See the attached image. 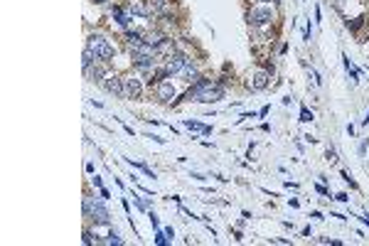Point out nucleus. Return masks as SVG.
<instances>
[{
  "label": "nucleus",
  "mask_w": 369,
  "mask_h": 246,
  "mask_svg": "<svg viewBox=\"0 0 369 246\" xmlns=\"http://www.w3.org/2000/svg\"><path fill=\"white\" fill-rule=\"evenodd\" d=\"M364 123H369V113H367V118H364Z\"/></svg>",
  "instance_id": "obj_20"
},
{
  "label": "nucleus",
  "mask_w": 369,
  "mask_h": 246,
  "mask_svg": "<svg viewBox=\"0 0 369 246\" xmlns=\"http://www.w3.org/2000/svg\"><path fill=\"white\" fill-rule=\"evenodd\" d=\"M249 86H251L254 91L266 89V86H268V72H256V74H254V79L249 82Z\"/></svg>",
  "instance_id": "obj_10"
},
{
  "label": "nucleus",
  "mask_w": 369,
  "mask_h": 246,
  "mask_svg": "<svg viewBox=\"0 0 369 246\" xmlns=\"http://www.w3.org/2000/svg\"><path fill=\"white\" fill-rule=\"evenodd\" d=\"M140 94H143V86H140V82L133 74L121 79V96L123 99H140Z\"/></svg>",
  "instance_id": "obj_5"
},
{
  "label": "nucleus",
  "mask_w": 369,
  "mask_h": 246,
  "mask_svg": "<svg viewBox=\"0 0 369 246\" xmlns=\"http://www.w3.org/2000/svg\"><path fill=\"white\" fill-rule=\"evenodd\" d=\"M108 82L104 84L106 86V91H111V94H121V79H116V77H106Z\"/></svg>",
  "instance_id": "obj_11"
},
{
  "label": "nucleus",
  "mask_w": 369,
  "mask_h": 246,
  "mask_svg": "<svg viewBox=\"0 0 369 246\" xmlns=\"http://www.w3.org/2000/svg\"><path fill=\"white\" fill-rule=\"evenodd\" d=\"M84 244H91V231H84Z\"/></svg>",
  "instance_id": "obj_18"
},
{
  "label": "nucleus",
  "mask_w": 369,
  "mask_h": 246,
  "mask_svg": "<svg viewBox=\"0 0 369 246\" xmlns=\"http://www.w3.org/2000/svg\"><path fill=\"white\" fill-rule=\"evenodd\" d=\"M158 99L160 101H165V104H170L172 99H175V86H172V82H160L158 84Z\"/></svg>",
  "instance_id": "obj_8"
},
{
  "label": "nucleus",
  "mask_w": 369,
  "mask_h": 246,
  "mask_svg": "<svg viewBox=\"0 0 369 246\" xmlns=\"http://www.w3.org/2000/svg\"><path fill=\"white\" fill-rule=\"evenodd\" d=\"M94 3H108V0H94Z\"/></svg>",
  "instance_id": "obj_19"
},
{
  "label": "nucleus",
  "mask_w": 369,
  "mask_h": 246,
  "mask_svg": "<svg viewBox=\"0 0 369 246\" xmlns=\"http://www.w3.org/2000/svg\"><path fill=\"white\" fill-rule=\"evenodd\" d=\"M148 8L155 15H167L172 10V0H148Z\"/></svg>",
  "instance_id": "obj_9"
},
{
  "label": "nucleus",
  "mask_w": 369,
  "mask_h": 246,
  "mask_svg": "<svg viewBox=\"0 0 369 246\" xmlns=\"http://www.w3.org/2000/svg\"><path fill=\"white\" fill-rule=\"evenodd\" d=\"M300 121H303V123H308V121H313V113H310L308 109H300Z\"/></svg>",
  "instance_id": "obj_15"
},
{
  "label": "nucleus",
  "mask_w": 369,
  "mask_h": 246,
  "mask_svg": "<svg viewBox=\"0 0 369 246\" xmlns=\"http://www.w3.org/2000/svg\"><path fill=\"white\" fill-rule=\"evenodd\" d=\"M155 55H135L133 57V62H135V67L140 69V72H155V59H153Z\"/></svg>",
  "instance_id": "obj_7"
},
{
  "label": "nucleus",
  "mask_w": 369,
  "mask_h": 246,
  "mask_svg": "<svg viewBox=\"0 0 369 246\" xmlns=\"http://www.w3.org/2000/svg\"><path fill=\"white\" fill-rule=\"evenodd\" d=\"M184 126H187L190 131H200V133H205V136H207V133H212V128H210V126H202V123H197V121H184Z\"/></svg>",
  "instance_id": "obj_12"
},
{
  "label": "nucleus",
  "mask_w": 369,
  "mask_h": 246,
  "mask_svg": "<svg viewBox=\"0 0 369 246\" xmlns=\"http://www.w3.org/2000/svg\"><path fill=\"white\" fill-rule=\"evenodd\" d=\"M224 96V89H222V84L219 82H210V79H200L190 91H187V99L192 101H207V104H212V101H219Z\"/></svg>",
  "instance_id": "obj_1"
},
{
  "label": "nucleus",
  "mask_w": 369,
  "mask_h": 246,
  "mask_svg": "<svg viewBox=\"0 0 369 246\" xmlns=\"http://www.w3.org/2000/svg\"><path fill=\"white\" fill-rule=\"evenodd\" d=\"M86 47H89V50L94 52V57L101 59V62H106V59L113 57V45H111L106 37H101V35H91L89 42H86Z\"/></svg>",
  "instance_id": "obj_2"
},
{
  "label": "nucleus",
  "mask_w": 369,
  "mask_h": 246,
  "mask_svg": "<svg viewBox=\"0 0 369 246\" xmlns=\"http://www.w3.org/2000/svg\"><path fill=\"white\" fill-rule=\"evenodd\" d=\"M187 64H192V59H190L187 55H172V57H167V62H165V72H167V74H182V69L187 67Z\"/></svg>",
  "instance_id": "obj_6"
},
{
  "label": "nucleus",
  "mask_w": 369,
  "mask_h": 246,
  "mask_svg": "<svg viewBox=\"0 0 369 246\" xmlns=\"http://www.w3.org/2000/svg\"><path fill=\"white\" fill-rule=\"evenodd\" d=\"M106 244H116V246H118V244H123V241H121V236H118V231H116V229H113V231H111V234H108V239H106Z\"/></svg>",
  "instance_id": "obj_14"
},
{
  "label": "nucleus",
  "mask_w": 369,
  "mask_h": 246,
  "mask_svg": "<svg viewBox=\"0 0 369 246\" xmlns=\"http://www.w3.org/2000/svg\"><path fill=\"white\" fill-rule=\"evenodd\" d=\"M84 217L94 219V224H108V209L104 202H91V197H84Z\"/></svg>",
  "instance_id": "obj_3"
},
{
  "label": "nucleus",
  "mask_w": 369,
  "mask_h": 246,
  "mask_svg": "<svg viewBox=\"0 0 369 246\" xmlns=\"http://www.w3.org/2000/svg\"><path fill=\"white\" fill-rule=\"evenodd\" d=\"M155 244H167V236H165V231H158V236H155Z\"/></svg>",
  "instance_id": "obj_16"
},
{
  "label": "nucleus",
  "mask_w": 369,
  "mask_h": 246,
  "mask_svg": "<svg viewBox=\"0 0 369 246\" xmlns=\"http://www.w3.org/2000/svg\"><path fill=\"white\" fill-rule=\"evenodd\" d=\"M246 20H249L251 25H271V23L276 20V13H273V8L259 5V8H251V10H249Z\"/></svg>",
  "instance_id": "obj_4"
},
{
  "label": "nucleus",
  "mask_w": 369,
  "mask_h": 246,
  "mask_svg": "<svg viewBox=\"0 0 369 246\" xmlns=\"http://www.w3.org/2000/svg\"><path fill=\"white\" fill-rule=\"evenodd\" d=\"M111 15H113V20H116L118 25H123V27L128 25V15H126L123 10H118V8H113V10H111Z\"/></svg>",
  "instance_id": "obj_13"
},
{
  "label": "nucleus",
  "mask_w": 369,
  "mask_h": 246,
  "mask_svg": "<svg viewBox=\"0 0 369 246\" xmlns=\"http://www.w3.org/2000/svg\"><path fill=\"white\" fill-rule=\"evenodd\" d=\"M327 160H330V163H335V160H337V158H335V150H332V148H327Z\"/></svg>",
  "instance_id": "obj_17"
}]
</instances>
